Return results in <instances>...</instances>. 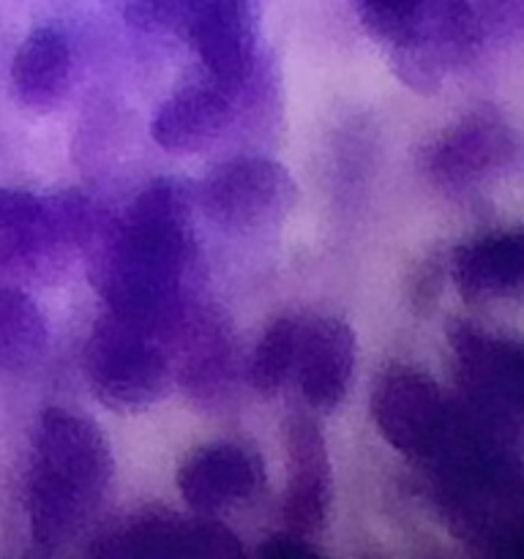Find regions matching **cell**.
<instances>
[{
	"instance_id": "cell-1",
	"label": "cell",
	"mask_w": 524,
	"mask_h": 559,
	"mask_svg": "<svg viewBox=\"0 0 524 559\" xmlns=\"http://www.w3.org/2000/svg\"><path fill=\"white\" fill-rule=\"evenodd\" d=\"M191 207L189 183L156 178L112 229L98 227L91 278L107 311L147 325H175L186 309L183 287L194 254Z\"/></svg>"
},
{
	"instance_id": "cell-2",
	"label": "cell",
	"mask_w": 524,
	"mask_h": 559,
	"mask_svg": "<svg viewBox=\"0 0 524 559\" xmlns=\"http://www.w3.org/2000/svg\"><path fill=\"white\" fill-rule=\"evenodd\" d=\"M112 473V448L93 420L44 409L33 431L25 495L31 538L47 551L74 540L102 506Z\"/></svg>"
},
{
	"instance_id": "cell-5",
	"label": "cell",
	"mask_w": 524,
	"mask_h": 559,
	"mask_svg": "<svg viewBox=\"0 0 524 559\" xmlns=\"http://www.w3.org/2000/svg\"><path fill=\"white\" fill-rule=\"evenodd\" d=\"M196 202L213 224L233 233L276 227L298 202L287 167L265 156H238L218 164L196 189Z\"/></svg>"
},
{
	"instance_id": "cell-11",
	"label": "cell",
	"mask_w": 524,
	"mask_h": 559,
	"mask_svg": "<svg viewBox=\"0 0 524 559\" xmlns=\"http://www.w3.org/2000/svg\"><path fill=\"white\" fill-rule=\"evenodd\" d=\"M175 377L194 402L222 404L235 385V338L213 309L186 306L169 331Z\"/></svg>"
},
{
	"instance_id": "cell-18",
	"label": "cell",
	"mask_w": 524,
	"mask_h": 559,
	"mask_svg": "<svg viewBox=\"0 0 524 559\" xmlns=\"http://www.w3.org/2000/svg\"><path fill=\"white\" fill-rule=\"evenodd\" d=\"M47 349L49 325L36 300L16 287H0V374H31Z\"/></svg>"
},
{
	"instance_id": "cell-3",
	"label": "cell",
	"mask_w": 524,
	"mask_h": 559,
	"mask_svg": "<svg viewBox=\"0 0 524 559\" xmlns=\"http://www.w3.org/2000/svg\"><path fill=\"white\" fill-rule=\"evenodd\" d=\"M169 331L107 311L82 349V371L93 396L115 413H136L167 396L175 382Z\"/></svg>"
},
{
	"instance_id": "cell-13",
	"label": "cell",
	"mask_w": 524,
	"mask_h": 559,
	"mask_svg": "<svg viewBox=\"0 0 524 559\" xmlns=\"http://www.w3.org/2000/svg\"><path fill=\"white\" fill-rule=\"evenodd\" d=\"M358 342L355 331L338 317H311L300 325L298 377L306 404L320 413H333L347 396L355 377Z\"/></svg>"
},
{
	"instance_id": "cell-12",
	"label": "cell",
	"mask_w": 524,
	"mask_h": 559,
	"mask_svg": "<svg viewBox=\"0 0 524 559\" xmlns=\"http://www.w3.org/2000/svg\"><path fill=\"white\" fill-rule=\"evenodd\" d=\"M189 38L205 71L224 91L249 82L257 58V20L251 0H196L189 11Z\"/></svg>"
},
{
	"instance_id": "cell-19",
	"label": "cell",
	"mask_w": 524,
	"mask_h": 559,
	"mask_svg": "<svg viewBox=\"0 0 524 559\" xmlns=\"http://www.w3.org/2000/svg\"><path fill=\"white\" fill-rule=\"evenodd\" d=\"M300 325H303V320H298V317H278L257 342L249 360V382L260 396H276L287 385L289 377L295 374Z\"/></svg>"
},
{
	"instance_id": "cell-10",
	"label": "cell",
	"mask_w": 524,
	"mask_h": 559,
	"mask_svg": "<svg viewBox=\"0 0 524 559\" xmlns=\"http://www.w3.org/2000/svg\"><path fill=\"white\" fill-rule=\"evenodd\" d=\"M287 486L282 497L284 530L314 540L325 533L333 506L331 453L322 429L309 415H293L284 426Z\"/></svg>"
},
{
	"instance_id": "cell-7",
	"label": "cell",
	"mask_w": 524,
	"mask_h": 559,
	"mask_svg": "<svg viewBox=\"0 0 524 559\" xmlns=\"http://www.w3.org/2000/svg\"><path fill=\"white\" fill-rule=\"evenodd\" d=\"M448 342L469 407L502 426L511 420L524 424V338L456 322Z\"/></svg>"
},
{
	"instance_id": "cell-20",
	"label": "cell",
	"mask_w": 524,
	"mask_h": 559,
	"mask_svg": "<svg viewBox=\"0 0 524 559\" xmlns=\"http://www.w3.org/2000/svg\"><path fill=\"white\" fill-rule=\"evenodd\" d=\"M431 0H358V16L377 41L396 47L415 31Z\"/></svg>"
},
{
	"instance_id": "cell-8",
	"label": "cell",
	"mask_w": 524,
	"mask_h": 559,
	"mask_svg": "<svg viewBox=\"0 0 524 559\" xmlns=\"http://www.w3.org/2000/svg\"><path fill=\"white\" fill-rule=\"evenodd\" d=\"M519 136L495 115H469L426 151V175L442 191H473L516 164Z\"/></svg>"
},
{
	"instance_id": "cell-17",
	"label": "cell",
	"mask_w": 524,
	"mask_h": 559,
	"mask_svg": "<svg viewBox=\"0 0 524 559\" xmlns=\"http://www.w3.org/2000/svg\"><path fill=\"white\" fill-rule=\"evenodd\" d=\"M74 55L66 33L38 25L25 36L11 58V91L31 112H52L71 87Z\"/></svg>"
},
{
	"instance_id": "cell-21",
	"label": "cell",
	"mask_w": 524,
	"mask_h": 559,
	"mask_svg": "<svg viewBox=\"0 0 524 559\" xmlns=\"http://www.w3.org/2000/svg\"><path fill=\"white\" fill-rule=\"evenodd\" d=\"M260 555L273 559H303L311 555H320V549L314 546V540L289 533V530H282V533L271 535V538L260 546Z\"/></svg>"
},
{
	"instance_id": "cell-15",
	"label": "cell",
	"mask_w": 524,
	"mask_h": 559,
	"mask_svg": "<svg viewBox=\"0 0 524 559\" xmlns=\"http://www.w3.org/2000/svg\"><path fill=\"white\" fill-rule=\"evenodd\" d=\"M453 282L469 300L524 293V224L480 235L453 254Z\"/></svg>"
},
{
	"instance_id": "cell-14",
	"label": "cell",
	"mask_w": 524,
	"mask_h": 559,
	"mask_svg": "<svg viewBox=\"0 0 524 559\" xmlns=\"http://www.w3.org/2000/svg\"><path fill=\"white\" fill-rule=\"evenodd\" d=\"M260 459L238 442L202 445L180 464L178 491L194 513L213 516L246 502L260 489Z\"/></svg>"
},
{
	"instance_id": "cell-22",
	"label": "cell",
	"mask_w": 524,
	"mask_h": 559,
	"mask_svg": "<svg viewBox=\"0 0 524 559\" xmlns=\"http://www.w3.org/2000/svg\"><path fill=\"white\" fill-rule=\"evenodd\" d=\"M480 20L495 27H524V0H486Z\"/></svg>"
},
{
	"instance_id": "cell-6",
	"label": "cell",
	"mask_w": 524,
	"mask_h": 559,
	"mask_svg": "<svg viewBox=\"0 0 524 559\" xmlns=\"http://www.w3.org/2000/svg\"><path fill=\"white\" fill-rule=\"evenodd\" d=\"M453 404L426 371L393 364L371 391L369 413L391 448L415 462H431L453 424Z\"/></svg>"
},
{
	"instance_id": "cell-16",
	"label": "cell",
	"mask_w": 524,
	"mask_h": 559,
	"mask_svg": "<svg viewBox=\"0 0 524 559\" xmlns=\"http://www.w3.org/2000/svg\"><path fill=\"white\" fill-rule=\"evenodd\" d=\"M233 96L222 85H189L167 98L151 120V136L162 151L186 156L211 145L233 120Z\"/></svg>"
},
{
	"instance_id": "cell-9",
	"label": "cell",
	"mask_w": 524,
	"mask_h": 559,
	"mask_svg": "<svg viewBox=\"0 0 524 559\" xmlns=\"http://www.w3.org/2000/svg\"><path fill=\"white\" fill-rule=\"evenodd\" d=\"M93 555L98 557H240L243 546L218 519L167 511L140 513L104 535Z\"/></svg>"
},
{
	"instance_id": "cell-4",
	"label": "cell",
	"mask_w": 524,
	"mask_h": 559,
	"mask_svg": "<svg viewBox=\"0 0 524 559\" xmlns=\"http://www.w3.org/2000/svg\"><path fill=\"white\" fill-rule=\"evenodd\" d=\"M91 200L80 191L38 197L25 189H0V276H38L58 267L71 251L98 233Z\"/></svg>"
}]
</instances>
